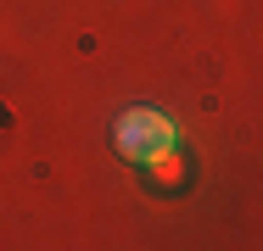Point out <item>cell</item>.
I'll list each match as a JSON object with an SVG mask.
<instances>
[{
  "mask_svg": "<svg viewBox=\"0 0 263 251\" xmlns=\"http://www.w3.org/2000/svg\"><path fill=\"white\" fill-rule=\"evenodd\" d=\"M112 151L123 162H135V168H152L157 156L179 151V123L168 112H157V106H129L112 123Z\"/></svg>",
  "mask_w": 263,
  "mask_h": 251,
  "instance_id": "cell-1",
  "label": "cell"
}]
</instances>
